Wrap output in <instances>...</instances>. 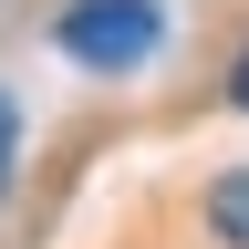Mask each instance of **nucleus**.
<instances>
[{
  "mask_svg": "<svg viewBox=\"0 0 249 249\" xmlns=\"http://www.w3.org/2000/svg\"><path fill=\"white\" fill-rule=\"evenodd\" d=\"M229 93H239V104H249V52H239V62H229Z\"/></svg>",
  "mask_w": 249,
  "mask_h": 249,
  "instance_id": "nucleus-4",
  "label": "nucleus"
},
{
  "mask_svg": "<svg viewBox=\"0 0 249 249\" xmlns=\"http://www.w3.org/2000/svg\"><path fill=\"white\" fill-rule=\"evenodd\" d=\"M208 229H218V239H229V249H249V166L208 187Z\"/></svg>",
  "mask_w": 249,
  "mask_h": 249,
  "instance_id": "nucleus-2",
  "label": "nucleus"
},
{
  "mask_svg": "<svg viewBox=\"0 0 249 249\" xmlns=\"http://www.w3.org/2000/svg\"><path fill=\"white\" fill-rule=\"evenodd\" d=\"M11 166H21V104L0 93V187H11Z\"/></svg>",
  "mask_w": 249,
  "mask_h": 249,
  "instance_id": "nucleus-3",
  "label": "nucleus"
},
{
  "mask_svg": "<svg viewBox=\"0 0 249 249\" xmlns=\"http://www.w3.org/2000/svg\"><path fill=\"white\" fill-rule=\"evenodd\" d=\"M52 42L83 62V73H135V62L166 42V11L156 0H73V11L52 21Z\"/></svg>",
  "mask_w": 249,
  "mask_h": 249,
  "instance_id": "nucleus-1",
  "label": "nucleus"
}]
</instances>
